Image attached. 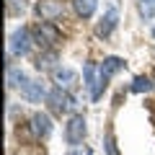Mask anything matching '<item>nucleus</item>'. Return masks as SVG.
I'll return each mask as SVG.
<instances>
[{
	"mask_svg": "<svg viewBox=\"0 0 155 155\" xmlns=\"http://www.w3.org/2000/svg\"><path fill=\"white\" fill-rule=\"evenodd\" d=\"M122 67H124V60H119V57H106L104 65L98 67V85H96V91L91 93V98L98 101V98H101V93H104V88L109 85L111 75H114V72H119Z\"/></svg>",
	"mask_w": 155,
	"mask_h": 155,
	"instance_id": "nucleus-1",
	"label": "nucleus"
},
{
	"mask_svg": "<svg viewBox=\"0 0 155 155\" xmlns=\"http://www.w3.org/2000/svg\"><path fill=\"white\" fill-rule=\"evenodd\" d=\"M31 36H34V44H39L47 52L54 41H60V28H57L54 23H49V21H41V23H36V26L31 28Z\"/></svg>",
	"mask_w": 155,
	"mask_h": 155,
	"instance_id": "nucleus-2",
	"label": "nucleus"
},
{
	"mask_svg": "<svg viewBox=\"0 0 155 155\" xmlns=\"http://www.w3.org/2000/svg\"><path fill=\"white\" fill-rule=\"evenodd\" d=\"M31 41H34L31 28H26V26L16 28V31L11 34V54H16V57L28 54V49H31Z\"/></svg>",
	"mask_w": 155,
	"mask_h": 155,
	"instance_id": "nucleus-3",
	"label": "nucleus"
},
{
	"mask_svg": "<svg viewBox=\"0 0 155 155\" xmlns=\"http://www.w3.org/2000/svg\"><path fill=\"white\" fill-rule=\"evenodd\" d=\"M65 140H67V145H80L85 140V116L83 114L70 116V122L65 124Z\"/></svg>",
	"mask_w": 155,
	"mask_h": 155,
	"instance_id": "nucleus-4",
	"label": "nucleus"
},
{
	"mask_svg": "<svg viewBox=\"0 0 155 155\" xmlns=\"http://www.w3.org/2000/svg\"><path fill=\"white\" fill-rule=\"evenodd\" d=\"M47 104H49V109L54 111V114H62V111L72 109V106H75V101H72V96H67L65 91L57 85V88H52L49 93H47Z\"/></svg>",
	"mask_w": 155,
	"mask_h": 155,
	"instance_id": "nucleus-5",
	"label": "nucleus"
},
{
	"mask_svg": "<svg viewBox=\"0 0 155 155\" xmlns=\"http://www.w3.org/2000/svg\"><path fill=\"white\" fill-rule=\"evenodd\" d=\"M36 13H39V18L41 21H54V18H60L62 13H65V8H62V3L60 0H41L36 5Z\"/></svg>",
	"mask_w": 155,
	"mask_h": 155,
	"instance_id": "nucleus-6",
	"label": "nucleus"
},
{
	"mask_svg": "<svg viewBox=\"0 0 155 155\" xmlns=\"http://www.w3.org/2000/svg\"><path fill=\"white\" fill-rule=\"evenodd\" d=\"M116 21H119V11H116V5L111 3V5H109V13L101 18V23H98V28H96V34L106 39V36H109V34L116 28Z\"/></svg>",
	"mask_w": 155,
	"mask_h": 155,
	"instance_id": "nucleus-7",
	"label": "nucleus"
},
{
	"mask_svg": "<svg viewBox=\"0 0 155 155\" xmlns=\"http://www.w3.org/2000/svg\"><path fill=\"white\" fill-rule=\"evenodd\" d=\"M44 96H47V93H44V85L36 83V80H28V83H23V85H21V98L31 101V104H39Z\"/></svg>",
	"mask_w": 155,
	"mask_h": 155,
	"instance_id": "nucleus-8",
	"label": "nucleus"
},
{
	"mask_svg": "<svg viewBox=\"0 0 155 155\" xmlns=\"http://www.w3.org/2000/svg\"><path fill=\"white\" fill-rule=\"evenodd\" d=\"M31 132H34V137H49V132H52L49 116L47 114H34L31 116Z\"/></svg>",
	"mask_w": 155,
	"mask_h": 155,
	"instance_id": "nucleus-9",
	"label": "nucleus"
},
{
	"mask_svg": "<svg viewBox=\"0 0 155 155\" xmlns=\"http://www.w3.org/2000/svg\"><path fill=\"white\" fill-rule=\"evenodd\" d=\"M57 60H60V54H57L54 49H47V52H41V54L36 57V67L39 70H54Z\"/></svg>",
	"mask_w": 155,
	"mask_h": 155,
	"instance_id": "nucleus-10",
	"label": "nucleus"
},
{
	"mask_svg": "<svg viewBox=\"0 0 155 155\" xmlns=\"http://www.w3.org/2000/svg\"><path fill=\"white\" fill-rule=\"evenodd\" d=\"M72 5H75V13L83 18H91L96 11V5H98V0H72Z\"/></svg>",
	"mask_w": 155,
	"mask_h": 155,
	"instance_id": "nucleus-11",
	"label": "nucleus"
},
{
	"mask_svg": "<svg viewBox=\"0 0 155 155\" xmlns=\"http://www.w3.org/2000/svg\"><path fill=\"white\" fill-rule=\"evenodd\" d=\"M155 88V83L150 80V78H145V75H140V78H134V83H132V93H147V91H153Z\"/></svg>",
	"mask_w": 155,
	"mask_h": 155,
	"instance_id": "nucleus-12",
	"label": "nucleus"
},
{
	"mask_svg": "<svg viewBox=\"0 0 155 155\" xmlns=\"http://www.w3.org/2000/svg\"><path fill=\"white\" fill-rule=\"evenodd\" d=\"M83 75H85V88H91V93H93L96 85H98V80H96V65H93V62H88V65H85Z\"/></svg>",
	"mask_w": 155,
	"mask_h": 155,
	"instance_id": "nucleus-13",
	"label": "nucleus"
},
{
	"mask_svg": "<svg viewBox=\"0 0 155 155\" xmlns=\"http://www.w3.org/2000/svg\"><path fill=\"white\" fill-rule=\"evenodd\" d=\"M21 80H23V72L18 70V67L8 65V85H11V88H16V85H21Z\"/></svg>",
	"mask_w": 155,
	"mask_h": 155,
	"instance_id": "nucleus-14",
	"label": "nucleus"
},
{
	"mask_svg": "<svg viewBox=\"0 0 155 155\" xmlns=\"http://www.w3.org/2000/svg\"><path fill=\"white\" fill-rule=\"evenodd\" d=\"M54 80L60 83V88L62 85H70V80H75V72L72 70H54Z\"/></svg>",
	"mask_w": 155,
	"mask_h": 155,
	"instance_id": "nucleus-15",
	"label": "nucleus"
},
{
	"mask_svg": "<svg viewBox=\"0 0 155 155\" xmlns=\"http://www.w3.org/2000/svg\"><path fill=\"white\" fill-rule=\"evenodd\" d=\"M26 11V0H8V13L11 16H21Z\"/></svg>",
	"mask_w": 155,
	"mask_h": 155,
	"instance_id": "nucleus-16",
	"label": "nucleus"
},
{
	"mask_svg": "<svg viewBox=\"0 0 155 155\" xmlns=\"http://www.w3.org/2000/svg\"><path fill=\"white\" fill-rule=\"evenodd\" d=\"M106 150H109V155H119L116 153V142H114V134L106 132Z\"/></svg>",
	"mask_w": 155,
	"mask_h": 155,
	"instance_id": "nucleus-17",
	"label": "nucleus"
},
{
	"mask_svg": "<svg viewBox=\"0 0 155 155\" xmlns=\"http://www.w3.org/2000/svg\"><path fill=\"white\" fill-rule=\"evenodd\" d=\"M145 3H155V0H145Z\"/></svg>",
	"mask_w": 155,
	"mask_h": 155,
	"instance_id": "nucleus-18",
	"label": "nucleus"
},
{
	"mask_svg": "<svg viewBox=\"0 0 155 155\" xmlns=\"http://www.w3.org/2000/svg\"><path fill=\"white\" fill-rule=\"evenodd\" d=\"M70 155H80V153H70Z\"/></svg>",
	"mask_w": 155,
	"mask_h": 155,
	"instance_id": "nucleus-19",
	"label": "nucleus"
},
{
	"mask_svg": "<svg viewBox=\"0 0 155 155\" xmlns=\"http://www.w3.org/2000/svg\"><path fill=\"white\" fill-rule=\"evenodd\" d=\"M153 36H155V28H153Z\"/></svg>",
	"mask_w": 155,
	"mask_h": 155,
	"instance_id": "nucleus-20",
	"label": "nucleus"
}]
</instances>
